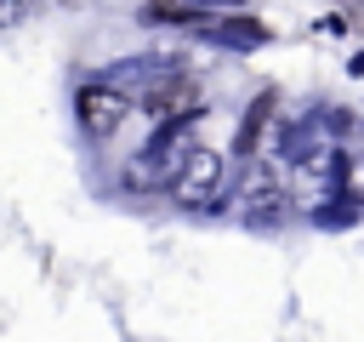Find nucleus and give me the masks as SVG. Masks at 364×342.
I'll list each match as a JSON object with an SVG mask.
<instances>
[{"label": "nucleus", "mask_w": 364, "mask_h": 342, "mask_svg": "<svg viewBox=\"0 0 364 342\" xmlns=\"http://www.w3.org/2000/svg\"><path fill=\"white\" fill-rule=\"evenodd\" d=\"M222 188H228V165H222L216 148H193L182 160V171L171 177V200L188 205V211H210L222 200Z\"/></svg>", "instance_id": "2"}, {"label": "nucleus", "mask_w": 364, "mask_h": 342, "mask_svg": "<svg viewBox=\"0 0 364 342\" xmlns=\"http://www.w3.org/2000/svg\"><path fill=\"white\" fill-rule=\"evenodd\" d=\"M136 108H142L154 125L188 120V114H199V86H193V80H182V74H165V80H154V86L136 97Z\"/></svg>", "instance_id": "5"}, {"label": "nucleus", "mask_w": 364, "mask_h": 342, "mask_svg": "<svg viewBox=\"0 0 364 342\" xmlns=\"http://www.w3.org/2000/svg\"><path fill=\"white\" fill-rule=\"evenodd\" d=\"M193 148H199V142H193V131H188L182 120L159 125V131H154V142L142 148V160H131L125 182H131V188H171V177L182 171V160H188Z\"/></svg>", "instance_id": "1"}, {"label": "nucleus", "mask_w": 364, "mask_h": 342, "mask_svg": "<svg viewBox=\"0 0 364 342\" xmlns=\"http://www.w3.org/2000/svg\"><path fill=\"white\" fill-rule=\"evenodd\" d=\"M74 114H80V125L91 137H114L125 125V114H131V97L119 86H108V80H85L74 91Z\"/></svg>", "instance_id": "4"}, {"label": "nucleus", "mask_w": 364, "mask_h": 342, "mask_svg": "<svg viewBox=\"0 0 364 342\" xmlns=\"http://www.w3.org/2000/svg\"><path fill=\"white\" fill-rule=\"evenodd\" d=\"M347 188H353V194H358V200H364V154H358V160H353V165H347Z\"/></svg>", "instance_id": "8"}, {"label": "nucleus", "mask_w": 364, "mask_h": 342, "mask_svg": "<svg viewBox=\"0 0 364 342\" xmlns=\"http://www.w3.org/2000/svg\"><path fill=\"white\" fill-rule=\"evenodd\" d=\"M284 194H290V177H279L267 160H250L245 177H239L233 205H239L245 222H273V217H284Z\"/></svg>", "instance_id": "3"}, {"label": "nucleus", "mask_w": 364, "mask_h": 342, "mask_svg": "<svg viewBox=\"0 0 364 342\" xmlns=\"http://www.w3.org/2000/svg\"><path fill=\"white\" fill-rule=\"evenodd\" d=\"M34 11V0H0V23H23Z\"/></svg>", "instance_id": "7"}, {"label": "nucleus", "mask_w": 364, "mask_h": 342, "mask_svg": "<svg viewBox=\"0 0 364 342\" xmlns=\"http://www.w3.org/2000/svg\"><path fill=\"white\" fill-rule=\"evenodd\" d=\"M267 114H273V91H262V97H256V108L245 114V131H239V148H245V154H256V148H262V125H267Z\"/></svg>", "instance_id": "6"}]
</instances>
